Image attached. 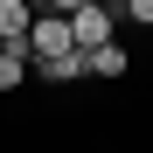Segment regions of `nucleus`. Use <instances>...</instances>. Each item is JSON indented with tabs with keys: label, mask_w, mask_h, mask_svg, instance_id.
Listing matches in <instances>:
<instances>
[{
	"label": "nucleus",
	"mask_w": 153,
	"mask_h": 153,
	"mask_svg": "<svg viewBox=\"0 0 153 153\" xmlns=\"http://www.w3.org/2000/svg\"><path fill=\"white\" fill-rule=\"evenodd\" d=\"M63 14H70V42H76V56H91V49H105V42H111V21H118V7L76 0V7H63Z\"/></svg>",
	"instance_id": "nucleus-2"
},
{
	"label": "nucleus",
	"mask_w": 153,
	"mask_h": 153,
	"mask_svg": "<svg viewBox=\"0 0 153 153\" xmlns=\"http://www.w3.org/2000/svg\"><path fill=\"white\" fill-rule=\"evenodd\" d=\"M28 76H42V84H84V56H56V63H42V70H28Z\"/></svg>",
	"instance_id": "nucleus-5"
},
{
	"label": "nucleus",
	"mask_w": 153,
	"mask_h": 153,
	"mask_svg": "<svg viewBox=\"0 0 153 153\" xmlns=\"http://www.w3.org/2000/svg\"><path fill=\"white\" fill-rule=\"evenodd\" d=\"M84 70H91V76H125V70H132V56H125L118 42H105V49H91V56H84Z\"/></svg>",
	"instance_id": "nucleus-4"
},
{
	"label": "nucleus",
	"mask_w": 153,
	"mask_h": 153,
	"mask_svg": "<svg viewBox=\"0 0 153 153\" xmlns=\"http://www.w3.org/2000/svg\"><path fill=\"white\" fill-rule=\"evenodd\" d=\"M56 56H76V42H70V14L49 7V14H35V28H28V70L56 63Z\"/></svg>",
	"instance_id": "nucleus-1"
},
{
	"label": "nucleus",
	"mask_w": 153,
	"mask_h": 153,
	"mask_svg": "<svg viewBox=\"0 0 153 153\" xmlns=\"http://www.w3.org/2000/svg\"><path fill=\"white\" fill-rule=\"evenodd\" d=\"M28 28H35L28 0H0V49H28Z\"/></svg>",
	"instance_id": "nucleus-3"
},
{
	"label": "nucleus",
	"mask_w": 153,
	"mask_h": 153,
	"mask_svg": "<svg viewBox=\"0 0 153 153\" xmlns=\"http://www.w3.org/2000/svg\"><path fill=\"white\" fill-rule=\"evenodd\" d=\"M28 84V49H0V91H21Z\"/></svg>",
	"instance_id": "nucleus-6"
},
{
	"label": "nucleus",
	"mask_w": 153,
	"mask_h": 153,
	"mask_svg": "<svg viewBox=\"0 0 153 153\" xmlns=\"http://www.w3.org/2000/svg\"><path fill=\"white\" fill-rule=\"evenodd\" d=\"M118 14H125V21H139V28H153V0H125Z\"/></svg>",
	"instance_id": "nucleus-7"
}]
</instances>
